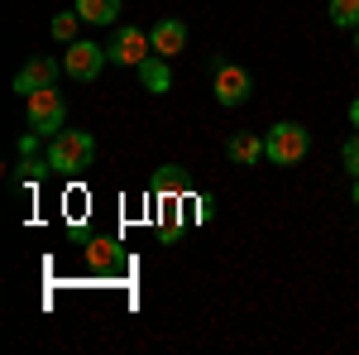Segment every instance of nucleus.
I'll return each instance as SVG.
<instances>
[{
	"label": "nucleus",
	"instance_id": "13",
	"mask_svg": "<svg viewBox=\"0 0 359 355\" xmlns=\"http://www.w3.org/2000/svg\"><path fill=\"white\" fill-rule=\"evenodd\" d=\"M335 29H359V0H331Z\"/></svg>",
	"mask_w": 359,
	"mask_h": 355
},
{
	"label": "nucleus",
	"instance_id": "19",
	"mask_svg": "<svg viewBox=\"0 0 359 355\" xmlns=\"http://www.w3.org/2000/svg\"><path fill=\"white\" fill-rule=\"evenodd\" d=\"M355 49H359V29H355Z\"/></svg>",
	"mask_w": 359,
	"mask_h": 355
},
{
	"label": "nucleus",
	"instance_id": "12",
	"mask_svg": "<svg viewBox=\"0 0 359 355\" xmlns=\"http://www.w3.org/2000/svg\"><path fill=\"white\" fill-rule=\"evenodd\" d=\"M154 192H158V197H182V192H187V173H182V168H158V173H154Z\"/></svg>",
	"mask_w": 359,
	"mask_h": 355
},
{
	"label": "nucleus",
	"instance_id": "16",
	"mask_svg": "<svg viewBox=\"0 0 359 355\" xmlns=\"http://www.w3.org/2000/svg\"><path fill=\"white\" fill-rule=\"evenodd\" d=\"M340 159H345V168H350V173H355V178H359V135L350 139L345 149H340Z\"/></svg>",
	"mask_w": 359,
	"mask_h": 355
},
{
	"label": "nucleus",
	"instance_id": "15",
	"mask_svg": "<svg viewBox=\"0 0 359 355\" xmlns=\"http://www.w3.org/2000/svg\"><path fill=\"white\" fill-rule=\"evenodd\" d=\"M77 25H82V15H77V10H72V15L62 10V15L53 20V39L57 44H77Z\"/></svg>",
	"mask_w": 359,
	"mask_h": 355
},
{
	"label": "nucleus",
	"instance_id": "6",
	"mask_svg": "<svg viewBox=\"0 0 359 355\" xmlns=\"http://www.w3.org/2000/svg\"><path fill=\"white\" fill-rule=\"evenodd\" d=\"M211 86H216V101H221V106H245L249 91H254V77H249L240 63H216Z\"/></svg>",
	"mask_w": 359,
	"mask_h": 355
},
{
	"label": "nucleus",
	"instance_id": "10",
	"mask_svg": "<svg viewBox=\"0 0 359 355\" xmlns=\"http://www.w3.org/2000/svg\"><path fill=\"white\" fill-rule=\"evenodd\" d=\"M135 72H139V82H144V91H154V96L172 86V72H168V58H158V53H154V58H144V63H139Z\"/></svg>",
	"mask_w": 359,
	"mask_h": 355
},
{
	"label": "nucleus",
	"instance_id": "18",
	"mask_svg": "<svg viewBox=\"0 0 359 355\" xmlns=\"http://www.w3.org/2000/svg\"><path fill=\"white\" fill-rule=\"evenodd\" d=\"M350 125L359 130V96H355V106H350Z\"/></svg>",
	"mask_w": 359,
	"mask_h": 355
},
{
	"label": "nucleus",
	"instance_id": "2",
	"mask_svg": "<svg viewBox=\"0 0 359 355\" xmlns=\"http://www.w3.org/2000/svg\"><path fill=\"white\" fill-rule=\"evenodd\" d=\"M29 130L34 135H48L53 139L62 125H67V101H62V91L57 86H39V91H29Z\"/></svg>",
	"mask_w": 359,
	"mask_h": 355
},
{
	"label": "nucleus",
	"instance_id": "11",
	"mask_svg": "<svg viewBox=\"0 0 359 355\" xmlns=\"http://www.w3.org/2000/svg\"><path fill=\"white\" fill-rule=\"evenodd\" d=\"M72 10L82 15L86 25H115L120 20V0H77Z\"/></svg>",
	"mask_w": 359,
	"mask_h": 355
},
{
	"label": "nucleus",
	"instance_id": "3",
	"mask_svg": "<svg viewBox=\"0 0 359 355\" xmlns=\"http://www.w3.org/2000/svg\"><path fill=\"white\" fill-rule=\"evenodd\" d=\"M264 144H269V159L283 168H292V164H302L306 159V149H311V135H306L302 125H292V120H278L273 130L264 135Z\"/></svg>",
	"mask_w": 359,
	"mask_h": 355
},
{
	"label": "nucleus",
	"instance_id": "17",
	"mask_svg": "<svg viewBox=\"0 0 359 355\" xmlns=\"http://www.w3.org/2000/svg\"><path fill=\"white\" fill-rule=\"evenodd\" d=\"M34 149H39V139H34V135L20 139V154H25V159H34Z\"/></svg>",
	"mask_w": 359,
	"mask_h": 355
},
{
	"label": "nucleus",
	"instance_id": "7",
	"mask_svg": "<svg viewBox=\"0 0 359 355\" xmlns=\"http://www.w3.org/2000/svg\"><path fill=\"white\" fill-rule=\"evenodd\" d=\"M57 72H62V63H53V58H29L25 67L15 72V91L29 96V91H39V86H53Z\"/></svg>",
	"mask_w": 359,
	"mask_h": 355
},
{
	"label": "nucleus",
	"instance_id": "8",
	"mask_svg": "<svg viewBox=\"0 0 359 355\" xmlns=\"http://www.w3.org/2000/svg\"><path fill=\"white\" fill-rule=\"evenodd\" d=\"M149 39H154V53L158 58H177L187 49V25L182 20H158V25L149 29Z\"/></svg>",
	"mask_w": 359,
	"mask_h": 355
},
{
	"label": "nucleus",
	"instance_id": "5",
	"mask_svg": "<svg viewBox=\"0 0 359 355\" xmlns=\"http://www.w3.org/2000/svg\"><path fill=\"white\" fill-rule=\"evenodd\" d=\"M111 58L101 44H91V39H77V44H67V58H62V72L72 77V82H96V72L106 67Z\"/></svg>",
	"mask_w": 359,
	"mask_h": 355
},
{
	"label": "nucleus",
	"instance_id": "14",
	"mask_svg": "<svg viewBox=\"0 0 359 355\" xmlns=\"http://www.w3.org/2000/svg\"><path fill=\"white\" fill-rule=\"evenodd\" d=\"M86 259H91V269H106V264L115 259V240L111 235H96V240L86 245Z\"/></svg>",
	"mask_w": 359,
	"mask_h": 355
},
{
	"label": "nucleus",
	"instance_id": "4",
	"mask_svg": "<svg viewBox=\"0 0 359 355\" xmlns=\"http://www.w3.org/2000/svg\"><path fill=\"white\" fill-rule=\"evenodd\" d=\"M106 58H111L115 67H139L144 58H154V39L135 25H120L115 39H111V49H106Z\"/></svg>",
	"mask_w": 359,
	"mask_h": 355
},
{
	"label": "nucleus",
	"instance_id": "9",
	"mask_svg": "<svg viewBox=\"0 0 359 355\" xmlns=\"http://www.w3.org/2000/svg\"><path fill=\"white\" fill-rule=\"evenodd\" d=\"M225 154H230L235 164L254 168L259 159H269V144H264L259 135H249V130H245V135H230V144H225Z\"/></svg>",
	"mask_w": 359,
	"mask_h": 355
},
{
	"label": "nucleus",
	"instance_id": "1",
	"mask_svg": "<svg viewBox=\"0 0 359 355\" xmlns=\"http://www.w3.org/2000/svg\"><path fill=\"white\" fill-rule=\"evenodd\" d=\"M91 159H96V139L86 135V130H57L53 144H48L53 173H82Z\"/></svg>",
	"mask_w": 359,
	"mask_h": 355
}]
</instances>
